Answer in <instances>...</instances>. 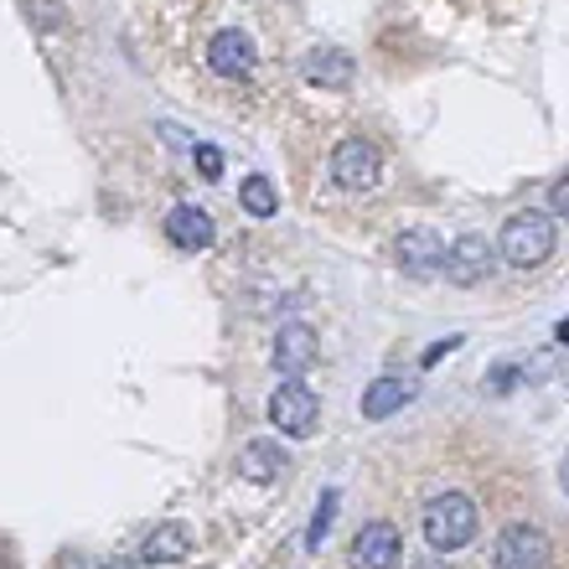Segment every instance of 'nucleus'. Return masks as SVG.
I'll list each match as a JSON object with an SVG mask.
<instances>
[{
  "label": "nucleus",
  "instance_id": "39448f33",
  "mask_svg": "<svg viewBox=\"0 0 569 569\" xmlns=\"http://www.w3.org/2000/svg\"><path fill=\"white\" fill-rule=\"evenodd\" d=\"M399 559H405V533L389 518L362 523L347 543V569H399Z\"/></svg>",
  "mask_w": 569,
  "mask_h": 569
},
{
  "label": "nucleus",
  "instance_id": "5701e85b",
  "mask_svg": "<svg viewBox=\"0 0 569 569\" xmlns=\"http://www.w3.org/2000/svg\"><path fill=\"white\" fill-rule=\"evenodd\" d=\"M99 569H146V565H136V559H109V565H99Z\"/></svg>",
  "mask_w": 569,
  "mask_h": 569
},
{
  "label": "nucleus",
  "instance_id": "423d86ee",
  "mask_svg": "<svg viewBox=\"0 0 569 569\" xmlns=\"http://www.w3.org/2000/svg\"><path fill=\"white\" fill-rule=\"evenodd\" d=\"M549 555H555V543H549V533L539 523H512L497 533L492 565L497 569H549Z\"/></svg>",
  "mask_w": 569,
  "mask_h": 569
},
{
  "label": "nucleus",
  "instance_id": "f257e3e1",
  "mask_svg": "<svg viewBox=\"0 0 569 569\" xmlns=\"http://www.w3.org/2000/svg\"><path fill=\"white\" fill-rule=\"evenodd\" d=\"M497 259L502 264H512V270H539V264H549L559 249V228L555 218L543 208H523L512 212L508 223H502V233H497Z\"/></svg>",
  "mask_w": 569,
  "mask_h": 569
},
{
  "label": "nucleus",
  "instance_id": "6e6552de",
  "mask_svg": "<svg viewBox=\"0 0 569 569\" xmlns=\"http://www.w3.org/2000/svg\"><path fill=\"white\" fill-rule=\"evenodd\" d=\"M393 264L405 274H415V280H430V274H440V254H446V239L435 233V228H405L399 239H393Z\"/></svg>",
  "mask_w": 569,
  "mask_h": 569
},
{
  "label": "nucleus",
  "instance_id": "b1692460",
  "mask_svg": "<svg viewBox=\"0 0 569 569\" xmlns=\"http://www.w3.org/2000/svg\"><path fill=\"white\" fill-rule=\"evenodd\" d=\"M420 569H440V565H420Z\"/></svg>",
  "mask_w": 569,
  "mask_h": 569
},
{
  "label": "nucleus",
  "instance_id": "a211bd4d",
  "mask_svg": "<svg viewBox=\"0 0 569 569\" xmlns=\"http://www.w3.org/2000/svg\"><path fill=\"white\" fill-rule=\"evenodd\" d=\"M192 166L202 171V181H223V150L218 146H192Z\"/></svg>",
  "mask_w": 569,
  "mask_h": 569
},
{
  "label": "nucleus",
  "instance_id": "4468645a",
  "mask_svg": "<svg viewBox=\"0 0 569 569\" xmlns=\"http://www.w3.org/2000/svg\"><path fill=\"white\" fill-rule=\"evenodd\" d=\"M284 466H290V456H284V446L274 440V435H259V440H249V446L239 450V477L254 481V487H270V481H280Z\"/></svg>",
  "mask_w": 569,
  "mask_h": 569
},
{
  "label": "nucleus",
  "instance_id": "aec40b11",
  "mask_svg": "<svg viewBox=\"0 0 569 569\" xmlns=\"http://www.w3.org/2000/svg\"><path fill=\"white\" fill-rule=\"evenodd\" d=\"M543 212H549V218H565V212H569V177L549 181V208H543Z\"/></svg>",
  "mask_w": 569,
  "mask_h": 569
},
{
  "label": "nucleus",
  "instance_id": "6ab92c4d",
  "mask_svg": "<svg viewBox=\"0 0 569 569\" xmlns=\"http://www.w3.org/2000/svg\"><path fill=\"white\" fill-rule=\"evenodd\" d=\"M27 16H31V21H37V27H47V31H52V27H58V21H62L58 0H27Z\"/></svg>",
  "mask_w": 569,
  "mask_h": 569
},
{
  "label": "nucleus",
  "instance_id": "9d476101",
  "mask_svg": "<svg viewBox=\"0 0 569 569\" xmlns=\"http://www.w3.org/2000/svg\"><path fill=\"white\" fill-rule=\"evenodd\" d=\"M270 358H274V373H280V378L311 373V362H316V331L306 327V321H284V327L274 331Z\"/></svg>",
  "mask_w": 569,
  "mask_h": 569
},
{
  "label": "nucleus",
  "instance_id": "f03ea898",
  "mask_svg": "<svg viewBox=\"0 0 569 569\" xmlns=\"http://www.w3.org/2000/svg\"><path fill=\"white\" fill-rule=\"evenodd\" d=\"M420 528H425V543H430L435 555H456V549H466V543L477 539L481 512L466 492H435L420 512Z\"/></svg>",
  "mask_w": 569,
  "mask_h": 569
},
{
  "label": "nucleus",
  "instance_id": "20e7f679",
  "mask_svg": "<svg viewBox=\"0 0 569 569\" xmlns=\"http://www.w3.org/2000/svg\"><path fill=\"white\" fill-rule=\"evenodd\" d=\"M316 420H321V399L311 393V383L300 378H284L280 389L270 393V425L290 440H311L316 435Z\"/></svg>",
  "mask_w": 569,
  "mask_h": 569
},
{
  "label": "nucleus",
  "instance_id": "2eb2a0df",
  "mask_svg": "<svg viewBox=\"0 0 569 569\" xmlns=\"http://www.w3.org/2000/svg\"><path fill=\"white\" fill-rule=\"evenodd\" d=\"M415 378H405V373H383V378H373L368 389H362V420H389V415H399V409L415 399Z\"/></svg>",
  "mask_w": 569,
  "mask_h": 569
},
{
  "label": "nucleus",
  "instance_id": "7ed1b4c3",
  "mask_svg": "<svg viewBox=\"0 0 569 569\" xmlns=\"http://www.w3.org/2000/svg\"><path fill=\"white\" fill-rule=\"evenodd\" d=\"M331 181L342 192H373L383 181V150L368 136H347L331 146Z\"/></svg>",
  "mask_w": 569,
  "mask_h": 569
},
{
  "label": "nucleus",
  "instance_id": "9b49d317",
  "mask_svg": "<svg viewBox=\"0 0 569 569\" xmlns=\"http://www.w3.org/2000/svg\"><path fill=\"white\" fill-rule=\"evenodd\" d=\"M254 62H259V52H254V42L243 37V31H218L208 42V68L218 78H228V83H239V78H249L254 73Z\"/></svg>",
  "mask_w": 569,
  "mask_h": 569
},
{
  "label": "nucleus",
  "instance_id": "f8f14e48",
  "mask_svg": "<svg viewBox=\"0 0 569 569\" xmlns=\"http://www.w3.org/2000/svg\"><path fill=\"white\" fill-rule=\"evenodd\" d=\"M166 239H171V249H181V254H202V249H212L218 228H212V218L202 208L177 202V208L166 212Z\"/></svg>",
  "mask_w": 569,
  "mask_h": 569
},
{
  "label": "nucleus",
  "instance_id": "dca6fc26",
  "mask_svg": "<svg viewBox=\"0 0 569 569\" xmlns=\"http://www.w3.org/2000/svg\"><path fill=\"white\" fill-rule=\"evenodd\" d=\"M239 202H243V212H249V218H274V212H280V187H274L270 177H243L239 181Z\"/></svg>",
  "mask_w": 569,
  "mask_h": 569
},
{
  "label": "nucleus",
  "instance_id": "0eeeda50",
  "mask_svg": "<svg viewBox=\"0 0 569 569\" xmlns=\"http://www.w3.org/2000/svg\"><path fill=\"white\" fill-rule=\"evenodd\" d=\"M497 270V249L481 233H461L456 243H446V254H440V274H446L450 284H481V280H492Z\"/></svg>",
  "mask_w": 569,
  "mask_h": 569
},
{
  "label": "nucleus",
  "instance_id": "412c9836",
  "mask_svg": "<svg viewBox=\"0 0 569 569\" xmlns=\"http://www.w3.org/2000/svg\"><path fill=\"white\" fill-rule=\"evenodd\" d=\"M456 347H461V337H446V342H435L430 352H425V368H435V362H440V358H450Z\"/></svg>",
  "mask_w": 569,
  "mask_h": 569
},
{
  "label": "nucleus",
  "instance_id": "1a4fd4ad",
  "mask_svg": "<svg viewBox=\"0 0 569 569\" xmlns=\"http://www.w3.org/2000/svg\"><path fill=\"white\" fill-rule=\"evenodd\" d=\"M300 78H306L311 89L342 93V89H352L358 62H352V52H342V47H311V52H306V62H300Z\"/></svg>",
  "mask_w": 569,
  "mask_h": 569
},
{
  "label": "nucleus",
  "instance_id": "f3484780",
  "mask_svg": "<svg viewBox=\"0 0 569 569\" xmlns=\"http://www.w3.org/2000/svg\"><path fill=\"white\" fill-rule=\"evenodd\" d=\"M331 518H337V492H321L311 523H306V549H321V539L331 533Z\"/></svg>",
  "mask_w": 569,
  "mask_h": 569
},
{
  "label": "nucleus",
  "instance_id": "4be33fe9",
  "mask_svg": "<svg viewBox=\"0 0 569 569\" xmlns=\"http://www.w3.org/2000/svg\"><path fill=\"white\" fill-rule=\"evenodd\" d=\"M512 383H518V368H497V373H492V389L497 393H508Z\"/></svg>",
  "mask_w": 569,
  "mask_h": 569
},
{
  "label": "nucleus",
  "instance_id": "ddd939ff",
  "mask_svg": "<svg viewBox=\"0 0 569 569\" xmlns=\"http://www.w3.org/2000/svg\"><path fill=\"white\" fill-rule=\"evenodd\" d=\"M197 549V533L187 523H156L146 533V543H140V565H181V559Z\"/></svg>",
  "mask_w": 569,
  "mask_h": 569
}]
</instances>
